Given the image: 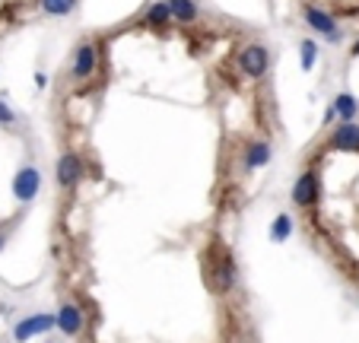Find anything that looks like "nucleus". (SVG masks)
I'll list each match as a JSON object with an SVG mask.
<instances>
[{
  "label": "nucleus",
  "instance_id": "nucleus-2",
  "mask_svg": "<svg viewBox=\"0 0 359 343\" xmlns=\"http://www.w3.org/2000/svg\"><path fill=\"white\" fill-rule=\"evenodd\" d=\"M238 67H242L245 76L261 80V76L271 70V51H267L264 45H258V41H251V45H245L242 54H238Z\"/></svg>",
  "mask_w": 359,
  "mask_h": 343
},
{
  "label": "nucleus",
  "instance_id": "nucleus-5",
  "mask_svg": "<svg viewBox=\"0 0 359 343\" xmlns=\"http://www.w3.org/2000/svg\"><path fill=\"white\" fill-rule=\"evenodd\" d=\"M95 61H99V54H95L93 41H83V45H76L74 61H70V76H74V80H86V76H93Z\"/></svg>",
  "mask_w": 359,
  "mask_h": 343
},
{
  "label": "nucleus",
  "instance_id": "nucleus-4",
  "mask_svg": "<svg viewBox=\"0 0 359 343\" xmlns=\"http://www.w3.org/2000/svg\"><path fill=\"white\" fill-rule=\"evenodd\" d=\"M327 149H337V153H359V124L344 121L340 128H334V134L327 137Z\"/></svg>",
  "mask_w": 359,
  "mask_h": 343
},
{
  "label": "nucleus",
  "instance_id": "nucleus-16",
  "mask_svg": "<svg viewBox=\"0 0 359 343\" xmlns=\"http://www.w3.org/2000/svg\"><path fill=\"white\" fill-rule=\"evenodd\" d=\"M315 58H318V45L305 39L302 45H299V64H302V70H312L315 67Z\"/></svg>",
  "mask_w": 359,
  "mask_h": 343
},
{
  "label": "nucleus",
  "instance_id": "nucleus-18",
  "mask_svg": "<svg viewBox=\"0 0 359 343\" xmlns=\"http://www.w3.org/2000/svg\"><path fill=\"white\" fill-rule=\"evenodd\" d=\"M0 124H13V112L4 105V99H0Z\"/></svg>",
  "mask_w": 359,
  "mask_h": 343
},
{
  "label": "nucleus",
  "instance_id": "nucleus-6",
  "mask_svg": "<svg viewBox=\"0 0 359 343\" xmlns=\"http://www.w3.org/2000/svg\"><path fill=\"white\" fill-rule=\"evenodd\" d=\"M305 20H309V26L315 29V32H321L327 41H340V29L337 22H334V16L327 13V10L315 7V4H305Z\"/></svg>",
  "mask_w": 359,
  "mask_h": 343
},
{
  "label": "nucleus",
  "instance_id": "nucleus-20",
  "mask_svg": "<svg viewBox=\"0 0 359 343\" xmlns=\"http://www.w3.org/2000/svg\"><path fill=\"white\" fill-rule=\"evenodd\" d=\"M0 248H4V238H0Z\"/></svg>",
  "mask_w": 359,
  "mask_h": 343
},
{
  "label": "nucleus",
  "instance_id": "nucleus-15",
  "mask_svg": "<svg viewBox=\"0 0 359 343\" xmlns=\"http://www.w3.org/2000/svg\"><path fill=\"white\" fill-rule=\"evenodd\" d=\"M76 0H41V10H45L48 16H67L74 13Z\"/></svg>",
  "mask_w": 359,
  "mask_h": 343
},
{
  "label": "nucleus",
  "instance_id": "nucleus-17",
  "mask_svg": "<svg viewBox=\"0 0 359 343\" xmlns=\"http://www.w3.org/2000/svg\"><path fill=\"white\" fill-rule=\"evenodd\" d=\"M334 114H340V118H344V121H350L353 114H356V102H353V95H337V99H334Z\"/></svg>",
  "mask_w": 359,
  "mask_h": 343
},
{
  "label": "nucleus",
  "instance_id": "nucleus-9",
  "mask_svg": "<svg viewBox=\"0 0 359 343\" xmlns=\"http://www.w3.org/2000/svg\"><path fill=\"white\" fill-rule=\"evenodd\" d=\"M39 184H41L39 168L26 166V168H20V175H16V182H13V194L20 197V201H32V197L39 194Z\"/></svg>",
  "mask_w": 359,
  "mask_h": 343
},
{
  "label": "nucleus",
  "instance_id": "nucleus-14",
  "mask_svg": "<svg viewBox=\"0 0 359 343\" xmlns=\"http://www.w3.org/2000/svg\"><path fill=\"white\" fill-rule=\"evenodd\" d=\"M290 236H292V216L290 213H280L277 220H273V226H271V238H273V242H286Z\"/></svg>",
  "mask_w": 359,
  "mask_h": 343
},
{
  "label": "nucleus",
  "instance_id": "nucleus-11",
  "mask_svg": "<svg viewBox=\"0 0 359 343\" xmlns=\"http://www.w3.org/2000/svg\"><path fill=\"white\" fill-rule=\"evenodd\" d=\"M267 162H271V143L264 140L248 143V149H245V172H255V168L267 166Z\"/></svg>",
  "mask_w": 359,
  "mask_h": 343
},
{
  "label": "nucleus",
  "instance_id": "nucleus-13",
  "mask_svg": "<svg viewBox=\"0 0 359 343\" xmlns=\"http://www.w3.org/2000/svg\"><path fill=\"white\" fill-rule=\"evenodd\" d=\"M172 10V20L178 22H194L197 20V4L194 0H165Z\"/></svg>",
  "mask_w": 359,
  "mask_h": 343
},
{
  "label": "nucleus",
  "instance_id": "nucleus-10",
  "mask_svg": "<svg viewBox=\"0 0 359 343\" xmlns=\"http://www.w3.org/2000/svg\"><path fill=\"white\" fill-rule=\"evenodd\" d=\"M55 328V315H35V318H26V321H20L13 328V337L16 340H26V337H35L41 334V330Z\"/></svg>",
  "mask_w": 359,
  "mask_h": 343
},
{
  "label": "nucleus",
  "instance_id": "nucleus-7",
  "mask_svg": "<svg viewBox=\"0 0 359 343\" xmlns=\"http://www.w3.org/2000/svg\"><path fill=\"white\" fill-rule=\"evenodd\" d=\"M83 178V159L76 153H64L61 159H57V184H61L64 191L76 188Z\"/></svg>",
  "mask_w": 359,
  "mask_h": 343
},
{
  "label": "nucleus",
  "instance_id": "nucleus-12",
  "mask_svg": "<svg viewBox=\"0 0 359 343\" xmlns=\"http://www.w3.org/2000/svg\"><path fill=\"white\" fill-rule=\"evenodd\" d=\"M143 22H147L149 29H165L172 22V10H169V4H153V7L147 10V16H143Z\"/></svg>",
  "mask_w": 359,
  "mask_h": 343
},
{
  "label": "nucleus",
  "instance_id": "nucleus-8",
  "mask_svg": "<svg viewBox=\"0 0 359 343\" xmlns=\"http://www.w3.org/2000/svg\"><path fill=\"white\" fill-rule=\"evenodd\" d=\"M55 328H61L67 337L80 334V330H83V311H80V305L64 302L61 309H57V315H55Z\"/></svg>",
  "mask_w": 359,
  "mask_h": 343
},
{
  "label": "nucleus",
  "instance_id": "nucleus-19",
  "mask_svg": "<svg viewBox=\"0 0 359 343\" xmlns=\"http://www.w3.org/2000/svg\"><path fill=\"white\" fill-rule=\"evenodd\" d=\"M353 54H359V41H356V48H353Z\"/></svg>",
  "mask_w": 359,
  "mask_h": 343
},
{
  "label": "nucleus",
  "instance_id": "nucleus-3",
  "mask_svg": "<svg viewBox=\"0 0 359 343\" xmlns=\"http://www.w3.org/2000/svg\"><path fill=\"white\" fill-rule=\"evenodd\" d=\"M318 197H321V178H318V172L309 168L292 184V203L296 207H312V203H318Z\"/></svg>",
  "mask_w": 359,
  "mask_h": 343
},
{
  "label": "nucleus",
  "instance_id": "nucleus-1",
  "mask_svg": "<svg viewBox=\"0 0 359 343\" xmlns=\"http://www.w3.org/2000/svg\"><path fill=\"white\" fill-rule=\"evenodd\" d=\"M236 261H232L229 251H219L217 257L210 261V267H207V280H210L213 292H229L232 286H236Z\"/></svg>",
  "mask_w": 359,
  "mask_h": 343
}]
</instances>
